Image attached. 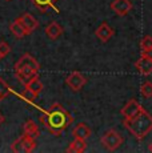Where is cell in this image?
Wrapping results in <instances>:
<instances>
[{
  "label": "cell",
  "mask_w": 152,
  "mask_h": 153,
  "mask_svg": "<svg viewBox=\"0 0 152 153\" xmlns=\"http://www.w3.org/2000/svg\"><path fill=\"white\" fill-rule=\"evenodd\" d=\"M87 148V140L83 139H74L71 144L67 148V152L68 153H81L84 152Z\"/></svg>",
  "instance_id": "e0dca14e"
},
{
  "label": "cell",
  "mask_w": 152,
  "mask_h": 153,
  "mask_svg": "<svg viewBox=\"0 0 152 153\" xmlns=\"http://www.w3.org/2000/svg\"><path fill=\"white\" fill-rule=\"evenodd\" d=\"M61 33H63V27H61L60 24H57L56 22L49 23V24L45 27V35L51 40L59 39V37L61 36Z\"/></svg>",
  "instance_id": "5bb4252c"
},
{
  "label": "cell",
  "mask_w": 152,
  "mask_h": 153,
  "mask_svg": "<svg viewBox=\"0 0 152 153\" xmlns=\"http://www.w3.org/2000/svg\"><path fill=\"white\" fill-rule=\"evenodd\" d=\"M95 35L100 42L108 43L113 37V35H115V29L111 27L108 23H101L98 27V29L95 31Z\"/></svg>",
  "instance_id": "ba28073f"
},
{
  "label": "cell",
  "mask_w": 152,
  "mask_h": 153,
  "mask_svg": "<svg viewBox=\"0 0 152 153\" xmlns=\"http://www.w3.org/2000/svg\"><path fill=\"white\" fill-rule=\"evenodd\" d=\"M3 123H4V116H3V113L0 112V125H1Z\"/></svg>",
  "instance_id": "603a6c76"
},
{
  "label": "cell",
  "mask_w": 152,
  "mask_h": 153,
  "mask_svg": "<svg viewBox=\"0 0 152 153\" xmlns=\"http://www.w3.org/2000/svg\"><path fill=\"white\" fill-rule=\"evenodd\" d=\"M66 83L72 91H74V92H79V91L86 85L87 79L84 77L80 72H72L71 75L66 79Z\"/></svg>",
  "instance_id": "52a82bcc"
},
{
  "label": "cell",
  "mask_w": 152,
  "mask_h": 153,
  "mask_svg": "<svg viewBox=\"0 0 152 153\" xmlns=\"http://www.w3.org/2000/svg\"><path fill=\"white\" fill-rule=\"evenodd\" d=\"M11 92H12V91H11V88L8 87V84L5 83V80L0 77V101L4 100Z\"/></svg>",
  "instance_id": "ffe728a7"
},
{
  "label": "cell",
  "mask_w": 152,
  "mask_h": 153,
  "mask_svg": "<svg viewBox=\"0 0 152 153\" xmlns=\"http://www.w3.org/2000/svg\"><path fill=\"white\" fill-rule=\"evenodd\" d=\"M143 109V107L136 101L135 99H131L130 101H127V104L121 108V114L124 116V119H131L135 114H137L140 111Z\"/></svg>",
  "instance_id": "7c38bea8"
},
{
  "label": "cell",
  "mask_w": 152,
  "mask_h": 153,
  "mask_svg": "<svg viewBox=\"0 0 152 153\" xmlns=\"http://www.w3.org/2000/svg\"><path fill=\"white\" fill-rule=\"evenodd\" d=\"M10 52H11L10 44H8L7 42H0V55H1L3 57H5Z\"/></svg>",
  "instance_id": "7402d4cb"
},
{
  "label": "cell",
  "mask_w": 152,
  "mask_h": 153,
  "mask_svg": "<svg viewBox=\"0 0 152 153\" xmlns=\"http://www.w3.org/2000/svg\"><path fill=\"white\" fill-rule=\"evenodd\" d=\"M91 134H92L91 128H89L87 124H84V123H80V124H77L74 129H72V136H74V139L87 140L91 137Z\"/></svg>",
  "instance_id": "4fadbf2b"
},
{
  "label": "cell",
  "mask_w": 152,
  "mask_h": 153,
  "mask_svg": "<svg viewBox=\"0 0 152 153\" xmlns=\"http://www.w3.org/2000/svg\"><path fill=\"white\" fill-rule=\"evenodd\" d=\"M10 31L12 32V35L16 37V39H23V37H25L28 35L27 31H25V28L23 27V24L17 19L10 24Z\"/></svg>",
  "instance_id": "2e32d148"
},
{
  "label": "cell",
  "mask_w": 152,
  "mask_h": 153,
  "mask_svg": "<svg viewBox=\"0 0 152 153\" xmlns=\"http://www.w3.org/2000/svg\"><path fill=\"white\" fill-rule=\"evenodd\" d=\"M39 108V107H37ZM40 123L51 132L54 136H61L64 131L74 123V117L66 108H63L59 102L52 104L48 109H42Z\"/></svg>",
  "instance_id": "6da1fadb"
},
{
  "label": "cell",
  "mask_w": 152,
  "mask_h": 153,
  "mask_svg": "<svg viewBox=\"0 0 152 153\" xmlns=\"http://www.w3.org/2000/svg\"><path fill=\"white\" fill-rule=\"evenodd\" d=\"M140 92L144 96L145 99H151L152 97V83L151 81H145V83L142 84L140 87Z\"/></svg>",
  "instance_id": "44dd1931"
},
{
  "label": "cell",
  "mask_w": 152,
  "mask_h": 153,
  "mask_svg": "<svg viewBox=\"0 0 152 153\" xmlns=\"http://www.w3.org/2000/svg\"><path fill=\"white\" fill-rule=\"evenodd\" d=\"M140 49H142V53H147L152 56V36L147 35L142 39L140 42Z\"/></svg>",
  "instance_id": "d6986e66"
},
{
  "label": "cell",
  "mask_w": 152,
  "mask_h": 153,
  "mask_svg": "<svg viewBox=\"0 0 152 153\" xmlns=\"http://www.w3.org/2000/svg\"><path fill=\"white\" fill-rule=\"evenodd\" d=\"M124 126L137 140H143L152 131V114L143 108L131 119H124Z\"/></svg>",
  "instance_id": "7a4b0ae2"
},
{
  "label": "cell",
  "mask_w": 152,
  "mask_h": 153,
  "mask_svg": "<svg viewBox=\"0 0 152 153\" xmlns=\"http://www.w3.org/2000/svg\"><path fill=\"white\" fill-rule=\"evenodd\" d=\"M136 71L143 76H148L152 73V56L147 53H142L140 59L135 63Z\"/></svg>",
  "instance_id": "8992f818"
},
{
  "label": "cell",
  "mask_w": 152,
  "mask_h": 153,
  "mask_svg": "<svg viewBox=\"0 0 152 153\" xmlns=\"http://www.w3.org/2000/svg\"><path fill=\"white\" fill-rule=\"evenodd\" d=\"M36 148V139L30 134H23L11 145V151L15 153H30Z\"/></svg>",
  "instance_id": "277c9868"
},
{
  "label": "cell",
  "mask_w": 152,
  "mask_h": 153,
  "mask_svg": "<svg viewBox=\"0 0 152 153\" xmlns=\"http://www.w3.org/2000/svg\"><path fill=\"white\" fill-rule=\"evenodd\" d=\"M55 1H56V0H32V3H34L40 11H47L48 8H52V10H55L56 12H59V10L55 7Z\"/></svg>",
  "instance_id": "ac0fdd59"
},
{
  "label": "cell",
  "mask_w": 152,
  "mask_h": 153,
  "mask_svg": "<svg viewBox=\"0 0 152 153\" xmlns=\"http://www.w3.org/2000/svg\"><path fill=\"white\" fill-rule=\"evenodd\" d=\"M17 20H19V22L23 24V27L25 28V31H27L28 35L32 33L34 31H36L37 27H39V22H37V20L35 19V17L32 16L30 12L23 13L22 16L17 17Z\"/></svg>",
  "instance_id": "9c48e42d"
},
{
  "label": "cell",
  "mask_w": 152,
  "mask_h": 153,
  "mask_svg": "<svg viewBox=\"0 0 152 153\" xmlns=\"http://www.w3.org/2000/svg\"><path fill=\"white\" fill-rule=\"evenodd\" d=\"M1 59H3V56H1V55H0V60H1Z\"/></svg>",
  "instance_id": "d4e9b609"
},
{
  "label": "cell",
  "mask_w": 152,
  "mask_h": 153,
  "mask_svg": "<svg viewBox=\"0 0 152 153\" xmlns=\"http://www.w3.org/2000/svg\"><path fill=\"white\" fill-rule=\"evenodd\" d=\"M24 85H25V91H27L28 93H31L34 99L37 97V96L42 93V91L44 89V85H43V83L40 81V79L37 77V75L34 76L31 80H28Z\"/></svg>",
  "instance_id": "8fae6325"
},
{
  "label": "cell",
  "mask_w": 152,
  "mask_h": 153,
  "mask_svg": "<svg viewBox=\"0 0 152 153\" xmlns=\"http://www.w3.org/2000/svg\"><path fill=\"white\" fill-rule=\"evenodd\" d=\"M111 10L119 16H125L132 10V3L130 0H113L111 3Z\"/></svg>",
  "instance_id": "30bf717a"
},
{
  "label": "cell",
  "mask_w": 152,
  "mask_h": 153,
  "mask_svg": "<svg viewBox=\"0 0 152 153\" xmlns=\"http://www.w3.org/2000/svg\"><path fill=\"white\" fill-rule=\"evenodd\" d=\"M39 69H40L39 61L30 53L23 55L15 64V73L17 79L23 84H25L34 76H36L39 73Z\"/></svg>",
  "instance_id": "3957f363"
},
{
  "label": "cell",
  "mask_w": 152,
  "mask_h": 153,
  "mask_svg": "<svg viewBox=\"0 0 152 153\" xmlns=\"http://www.w3.org/2000/svg\"><path fill=\"white\" fill-rule=\"evenodd\" d=\"M23 131H24L25 134H30V136L35 137V139L40 137V134H42L39 126H37L36 123H34V120H27L24 123V125H23Z\"/></svg>",
  "instance_id": "9a60e30c"
},
{
  "label": "cell",
  "mask_w": 152,
  "mask_h": 153,
  "mask_svg": "<svg viewBox=\"0 0 152 153\" xmlns=\"http://www.w3.org/2000/svg\"><path fill=\"white\" fill-rule=\"evenodd\" d=\"M100 141L107 151L113 152L123 144V137L116 129H108L106 133L101 136Z\"/></svg>",
  "instance_id": "5b68a950"
},
{
  "label": "cell",
  "mask_w": 152,
  "mask_h": 153,
  "mask_svg": "<svg viewBox=\"0 0 152 153\" xmlns=\"http://www.w3.org/2000/svg\"><path fill=\"white\" fill-rule=\"evenodd\" d=\"M148 151H150V152H152V143L150 144V146H148Z\"/></svg>",
  "instance_id": "cb8c5ba5"
},
{
  "label": "cell",
  "mask_w": 152,
  "mask_h": 153,
  "mask_svg": "<svg viewBox=\"0 0 152 153\" xmlns=\"http://www.w3.org/2000/svg\"><path fill=\"white\" fill-rule=\"evenodd\" d=\"M7 1H10V0H7Z\"/></svg>",
  "instance_id": "484cf974"
}]
</instances>
